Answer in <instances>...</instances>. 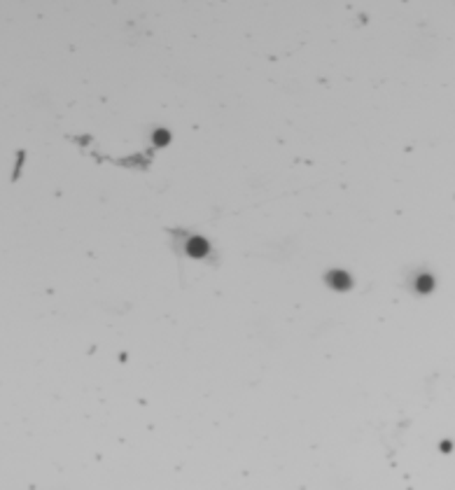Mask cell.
I'll list each match as a JSON object with an SVG mask.
<instances>
[{
  "label": "cell",
  "mask_w": 455,
  "mask_h": 490,
  "mask_svg": "<svg viewBox=\"0 0 455 490\" xmlns=\"http://www.w3.org/2000/svg\"><path fill=\"white\" fill-rule=\"evenodd\" d=\"M329 283H332L334 287L343 290V287H348V276L341 273V271H334V273H329Z\"/></svg>",
  "instance_id": "7a4b0ae2"
},
{
  "label": "cell",
  "mask_w": 455,
  "mask_h": 490,
  "mask_svg": "<svg viewBox=\"0 0 455 490\" xmlns=\"http://www.w3.org/2000/svg\"><path fill=\"white\" fill-rule=\"evenodd\" d=\"M206 250H208V245L203 243L201 238H194V241H189V252H192L194 257H201V254H206Z\"/></svg>",
  "instance_id": "6da1fadb"
}]
</instances>
